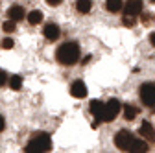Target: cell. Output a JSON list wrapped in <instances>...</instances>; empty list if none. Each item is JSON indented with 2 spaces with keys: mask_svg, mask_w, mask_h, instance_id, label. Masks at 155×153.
<instances>
[{
  "mask_svg": "<svg viewBox=\"0 0 155 153\" xmlns=\"http://www.w3.org/2000/svg\"><path fill=\"white\" fill-rule=\"evenodd\" d=\"M120 102L118 100H109L104 103V112H102V122H113L116 118V114L120 112Z\"/></svg>",
  "mask_w": 155,
  "mask_h": 153,
  "instance_id": "cell-4",
  "label": "cell"
},
{
  "mask_svg": "<svg viewBox=\"0 0 155 153\" xmlns=\"http://www.w3.org/2000/svg\"><path fill=\"white\" fill-rule=\"evenodd\" d=\"M139 96L142 100V103L146 107H153L155 105V85L153 83H144L139 89Z\"/></svg>",
  "mask_w": 155,
  "mask_h": 153,
  "instance_id": "cell-5",
  "label": "cell"
},
{
  "mask_svg": "<svg viewBox=\"0 0 155 153\" xmlns=\"http://www.w3.org/2000/svg\"><path fill=\"white\" fill-rule=\"evenodd\" d=\"M102 112H104V102L92 100L91 102V114H92L96 120H102Z\"/></svg>",
  "mask_w": 155,
  "mask_h": 153,
  "instance_id": "cell-12",
  "label": "cell"
},
{
  "mask_svg": "<svg viewBox=\"0 0 155 153\" xmlns=\"http://www.w3.org/2000/svg\"><path fill=\"white\" fill-rule=\"evenodd\" d=\"M150 43H151V46H155V31L150 33Z\"/></svg>",
  "mask_w": 155,
  "mask_h": 153,
  "instance_id": "cell-23",
  "label": "cell"
},
{
  "mask_svg": "<svg viewBox=\"0 0 155 153\" xmlns=\"http://www.w3.org/2000/svg\"><path fill=\"white\" fill-rule=\"evenodd\" d=\"M2 46H4L6 50H11V48H13V41H11V39H4V43H2Z\"/></svg>",
  "mask_w": 155,
  "mask_h": 153,
  "instance_id": "cell-21",
  "label": "cell"
},
{
  "mask_svg": "<svg viewBox=\"0 0 155 153\" xmlns=\"http://www.w3.org/2000/svg\"><path fill=\"white\" fill-rule=\"evenodd\" d=\"M4 127H6V122H4L2 116H0V131H4Z\"/></svg>",
  "mask_w": 155,
  "mask_h": 153,
  "instance_id": "cell-24",
  "label": "cell"
},
{
  "mask_svg": "<svg viewBox=\"0 0 155 153\" xmlns=\"http://www.w3.org/2000/svg\"><path fill=\"white\" fill-rule=\"evenodd\" d=\"M151 2H153V4H155V0H151Z\"/></svg>",
  "mask_w": 155,
  "mask_h": 153,
  "instance_id": "cell-25",
  "label": "cell"
},
{
  "mask_svg": "<svg viewBox=\"0 0 155 153\" xmlns=\"http://www.w3.org/2000/svg\"><path fill=\"white\" fill-rule=\"evenodd\" d=\"M137 112H139V109L135 107V105H126L124 107V116H126V120H135Z\"/></svg>",
  "mask_w": 155,
  "mask_h": 153,
  "instance_id": "cell-17",
  "label": "cell"
},
{
  "mask_svg": "<svg viewBox=\"0 0 155 153\" xmlns=\"http://www.w3.org/2000/svg\"><path fill=\"white\" fill-rule=\"evenodd\" d=\"M43 18H45V15L39 11V9H35V11H31V13L28 15V22H30L31 26H35V24H39V22H43Z\"/></svg>",
  "mask_w": 155,
  "mask_h": 153,
  "instance_id": "cell-13",
  "label": "cell"
},
{
  "mask_svg": "<svg viewBox=\"0 0 155 153\" xmlns=\"http://www.w3.org/2000/svg\"><path fill=\"white\" fill-rule=\"evenodd\" d=\"M8 81H9V87L13 90H21V87H22V78L21 76H9Z\"/></svg>",
  "mask_w": 155,
  "mask_h": 153,
  "instance_id": "cell-16",
  "label": "cell"
},
{
  "mask_svg": "<svg viewBox=\"0 0 155 153\" xmlns=\"http://www.w3.org/2000/svg\"><path fill=\"white\" fill-rule=\"evenodd\" d=\"M122 6H124L122 0H107V2H105V8H107V11H111V13L120 11V9H122Z\"/></svg>",
  "mask_w": 155,
  "mask_h": 153,
  "instance_id": "cell-14",
  "label": "cell"
},
{
  "mask_svg": "<svg viewBox=\"0 0 155 153\" xmlns=\"http://www.w3.org/2000/svg\"><path fill=\"white\" fill-rule=\"evenodd\" d=\"M70 94L74 98H85L87 96V85L83 83V81H74L72 83V87H70Z\"/></svg>",
  "mask_w": 155,
  "mask_h": 153,
  "instance_id": "cell-8",
  "label": "cell"
},
{
  "mask_svg": "<svg viewBox=\"0 0 155 153\" xmlns=\"http://www.w3.org/2000/svg\"><path fill=\"white\" fill-rule=\"evenodd\" d=\"M91 8H92L91 0H78V2H76V9L80 11V13H89Z\"/></svg>",
  "mask_w": 155,
  "mask_h": 153,
  "instance_id": "cell-15",
  "label": "cell"
},
{
  "mask_svg": "<svg viewBox=\"0 0 155 153\" xmlns=\"http://www.w3.org/2000/svg\"><path fill=\"white\" fill-rule=\"evenodd\" d=\"M61 2H63V0H46V4H48V6H54V8H55V6H59Z\"/></svg>",
  "mask_w": 155,
  "mask_h": 153,
  "instance_id": "cell-22",
  "label": "cell"
},
{
  "mask_svg": "<svg viewBox=\"0 0 155 153\" xmlns=\"http://www.w3.org/2000/svg\"><path fill=\"white\" fill-rule=\"evenodd\" d=\"M43 33H45V37H46L48 41H57V39H59V35H61V30H59V26H57V24L50 22V24L45 26Z\"/></svg>",
  "mask_w": 155,
  "mask_h": 153,
  "instance_id": "cell-7",
  "label": "cell"
},
{
  "mask_svg": "<svg viewBox=\"0 0 155 153\" xmlns=\"http://www.w3.org/2000/svg\"><path fill=\"white\" fill-rule=\"evenodd\" d=\"M55 57L61 65H67V67H72L78 63L80 59V46L78 43H63L55 52Z\"/></svg>",
  "mask_w": 155,
  "mask_h": 153,
  "instance_id": "cell-1",
  "label": "cell"
},
{
  "mask_svg": "<svg viewBox=\"0 0 155 153\" xmlns=\"http://www.w3.org/2000/svg\"><path fill=\"white\" fill-rule=\"evenodd\" d=\"M8 17L11 18V21H15V22L22 21V18L26 17V13H24V8H21V6H13V8H9V11H8Z\"/></svg>",
  "mask_w": 155,
  "mask_h": 153,
  "instance_id": "cell-10",
  "label": "cell"
},
{
  "mask_svg": "<svg viewBox=\"0 0 155 153\" xmlns=\"http://www.w3.org/2000/svg\"><path fill=\"white\" fill-rule=\"evenodd\" d=\"M148 151V144L144 138H135V142L129 148V153H146Z\"/></svg>",
  "mask_w": 155,
  "mask_h": 153,
  "instance_id": "cell-11",
  "label": "cell"
},
{
  "mask_svg": "<svg viewBox=\"0 0 155 153\" xmlns=\"http://www.w3.org/2000/svg\"><path fill=\"white\" fill-rule=\"evenodd\" d=\"M2 30H4L6 33H11V31H15V21H11V18H9V21H6V22L2 24Z\"/></svg>",
  "mask_w": 155,
  "mask_h": 153,
  "instance_id": "cell-18",
  "label": "cell"
},
{
  "mask_svg": "<svg viewBox=\"0 0 155 153\" xmlns=\"http://www.w3.org/2000/svg\"><path fill=\"white\" fill-rule=\"evenodd\" d=\"M124 24H126V26H133V24H135V17L126 15V17H124Z\"/></svg>",
  "mask_w": 155,
  "mask_h": 153,
  "instance_id": "cell-20",
  "label": "cell"
},
{
  "mask_svg": "<svg viewBox=\"0 0 155 153\" xmlns=\"http://www.w3.org/2000/svg\"><path fill=\"white\" fill-rule=\"evenodd\" d=\"M142 11V0H127L126 2V15L137 17Z\"/></svg>",
  "mask_w": 155,
  "mask_h": 153,
  "instance_id": "cell-9",
  "label": "cell"
},
{
  "mask_svg": "<svg viewBox=\"0 0 155 153\" xmlns=\"http://www.w3.org/2000/svg\"><path fill=\"white\" fill-rule=\"evenodd\" d=\"M8 78H9V76H8L4 70H0V87H4V85L8 83Z\"/></svg>",
  "mask_w": 155,
  "mask_h": 153,
  "instance_id": "cell-19",
  "label": "cell"
},
{
  "mask_svg": "<svg viewBox=\"0 0 155 153\" xmlns=\"http://www.w3.org/2000/svg\"><path fill=\"white\" fill-rule=\"evenodd\" d=\"M139 133L146 142H155V129L150 122H142L140 127H139Z\"/></svg>",
  "mask_w": 155,
  "mask_h": 153,
  "instance_id": "cell-6",
  "label": "cell"
},
{
  "mask_svg": "<svg viewBox=\"0 0 155 153\" xmlns=\"http://www.w3.org/2000/svg\"><path fill=\"white\" fill-rule=\"evenodd\" d=\"M52 148V138L48 133H35V137H31V140L26 144L28 153H46Z\"/></svg>",
  "mask_w": 155,
  "mask_h": 153,
  "instance_id": "cell-2",
  "label": "cell"
},
{
  "mask_svg": "<svg viewBox=\"0 0 155 153\" xmlns=\"http://www.w3.org/2000/svg\"><path fill=\"white\" fill-rule=\"evenodd\" d=\"M135 138H137V137H135L131 131L120 129L118 133H116V137H114V144H116V148L122 149V151H129V148L135 142Z\"/></svg>",
  "mask_w": 155,
  "mask_h": 153,
  "instance_id": "cell-3",
  "label": "cell"
}]
</instances>
